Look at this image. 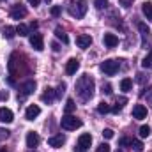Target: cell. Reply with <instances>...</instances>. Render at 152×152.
Here are the masks:
<instances>
[{"label":"cell","mask_w":152,"mask_h":152,"mask_svg":"<svg viewBox=\"0 0 152 152\" xmlns=\"http://www.w3.org/2000/svg\"><path fill=\"white\" fill-rule=\"evenodd\" d=\"M90 143H92V136H90L88 133H85V134H81V136L78 138V145L83 147V149H88Z\"/></svg>","instance_id":"e0dca14e"},{"label":"cell","mask_w":152,"mask_h":152,"mask_svg":"<svg viewBox=\"0 0 152 152\" xmlns=\"http://www.w3.org/2000/svg\"><path fill=\"white\" fill-rule=\"evenodd\" d=\"M78 67H80V60L78 58H69L67 64H66V73L67 75H75L78 71Z\"/></svg>","instance_id":"9a60e30c"},{"label":"cell","mask_w":152,"mask_h":152,"mask_svg":"<svg viewBox=\"0 0 152 152\" xmlns=\"http://www.w3.org/2000/svg\"><path fill=\"white\" fill-rule=\"evenodd\" d=\"M104 44H106L108 48H115V46L118 44V37H117L115 34H104Z\"/></svg>","instance_id":"ac0fdd59"},{"label":"cell","mask_w":152,"mask_h":152,"mask_svg":"<svg viewBox=\"0 0 152 152\" xmlns=\"http://www.w3.org/2000/svg\"><path fill=\"white\" fill-rule=\"evenodd\" d=\"M30 44L36 51H42L44 50V39L42 34H30Z\"/></svg>","instance_id":"ba28073f"},{"label":"cell","mask_w":152,"mask_h":152,"mask_svg":"<svg viewBox=\"0 0 152 152\" xmlns=\"http://www.w3.org/2000/svg\"><path fill=\"white\" fill-rule=\"evenodd\" d=\"M142 66H143L145 69H147V67H149V69H152V50H151V53H149V55H147V57L143 58Z\"/></svg>","instance_id":"4316f807"},{"label":"cell","mask_w":152,"mask_h":152,"mask_svg":"<svg viewBox=\"0 0 152 152\" xmlns=\"http://www.w3.org/2000/svg\"><path fill=\"white\" fill-rule=\"evenodd\" d=\"M126 103H127V99H126V97H118V99H117V103H115V106L112 108V112H113V113H118V112L124 108V104H126Z\"/></svg>","instance_id":"603a6c76"},{"label":"cell","mask_w":152,"mask_h":152,"mask_svg":"<svg viewBox=\"0 0 152 152\" xmlns=\"http://www.w3.org/2000/svg\"><path fill=\"white\" fill-rule=\"evenodd\" d=\"M96 152H110V145H108V143H101Z\"/></svg>","instance_id":"1f68e13d"},{"label":"cell","mask_w":152,"mask_h":152,"mask_svg":"<svg viewBox=\"0 0 152 152\" xmlns=\"http://www.w3.org/2000/svg\"><path fill=\"white\" fill-rule=\"evenodd\" d=\"M101 71L104 73V75H108V76H113L117 71H118V67H120V64H118V60H104L101 66Z\"/></svg>","instance_id":"8992f818"},{"label":"cell","mask_w":152,"mask_h":152,"mask_svg":"<svg viewBox=\"0 0 152 152\" xmlns=\"http://www.w3.org/2000/svg\"><path fill=\"white\" fill-rule=\"evenodd\" d=\"M133 2H134V0H118V4H120L122 7H131Z\"/></svg>","instance_id":"e575fe53"},{"label":"cell","mask_w":152,"mask_h":152,"mask_svg":"<svg viewBox=\"0 0 152 152\" xmlns=\"http://www.w3.org/2000/svg\"><path fill=\"white\" fill-rule=\"evenodd\" d=\"M27 2H28L30 5H39V2H41V0H27Z\"/></svg>","instance_id":"60d3db41"},{"label":"cell","mask_w":152,"mask_h":152,"mask_svg":"<svg viewBox=\"0 0 152 152\" xmlns=\"http://www.w3.org/2000/svg\"><path fill=\"white\" fill-rule=\"evenodd\" d=\"M127 143H129V140H127V138H122V140H120V145H127Z\"/></svg>","instance_id":"7bdbcfd3"},{"label":"cell","mask_w":152,"mask_h":152,"mask_svg":"<svg viewBox=\"0 0 152 152\" xmlns=\"http://www.w3.org/2000/svg\"><path fill=\"white\" fill-rule=\"evenodd\" d=\"M145 117H147V108H145L143 104H136V106L133 108V118L142 120V118H145Z\"/></svg>","instance_id":"4fadbf2b"},{"label":"cell","mask_w":152,"mask_h":152,"mask_svg":"<svg viewBox=\"0 0 152 152\" xmlns=\"http://www.w3.org/2000/svg\"><path fill=\"white\" fill-rule=\"evenodd\" d=\"M64 143H66V136H64L62 133L48 138V145H50V147H53V149H58V147H62Z\"/></svg>","instance_id":"30bf717a"},{"label":"cell","mask_w":152,"mask_h":152,"mask_svg":"<svg viewBox=\"0 0 152 152\" xmlns=\"http://www.w3.org/2000/svg\"><path fill=\"white\" fill-rule=\"evenodd\" d=\"M64 90H66V83H60V85H58V88H57V97H58V96H62V94H64Z\"/></svg>","instance_id":"d590c367"},{"label":"cell","mask_w":152,"mask_h":152,"mask_svg":"<svg viewBox=\"0 0 152 152\" xmlns=\"http://www.w3.org/2000/svg\"><path fill=\"white\" fill-rule=\"evenodd\" d=\"M60 124H62V127L67 129V131H75V129H78V127H81V120L76 118V117H73L71 113H67L66 117H62Z\"/></svg>","instance_id":"3957f363"},{"label":"cell","mask_w":152,"mask_h":152,"mask_svg":"<svg viewBox=\"0 0 152 152\" xmlns=\"http://www.w3.org/2000/svg\"><path fill=\"white\" fill-rule=\"evenodd\" d=\"M138 30L142 34V48L143 50H151V28L145 23H138Z\"/></svg>","instance_id":"277c9868"},{"label":"cell","mask_w":152,"mask_h":152,"mask_svg":"<svg viewBox=\"0 0 152 152\" xmlns=\"http://www.w3.org/2000/svg\"><path fill=\"white\" fill-rule=\"evenodd\" d=\"M96 9H106L108 7V0H94Z\"/></svg>","instance_id":"f1b7e54d"},{"label":"cell","mask_w":152,"mask_h":152,"mask_svg":"<svg viewBox=\"0 0 152 152\" xmlns=\"http://www.w3.org/2000/svg\"><path fill=\"white\" fill-rule=\"evenodd\" d=\"M97 112L99 113H108V112H112V108H110V104L108 103H99V106H97Z\"/></svg>","instance_id":"484cf974"},{"label":"cell","mask_w":152,"mask_h":152,"mask_svg":"<svg viewBox=\"0 0 152 152\" xmlns=\"http://www.w3.org/2000/svg\"><path fill=\"white\" fill-rule=\"evenodd\" d=\"M55 36H57V39H60L64 44H67V42H69V37H67V34H66V32H64L60 27H57V28H55Z\"/></svg>","instance_id":"7402d4cb"},{"label":"cell","mask_w":152,"mask_h":152,"mask_svg":"<svg viewBox=\"0 0 152 152\" xmlns=\"http://www.w3.org/2000/svg\"><path fill=\"white\" fill-rule=\"evenodd\" d=\"M0 99H2V101H7V99H9V94H7V92H0Z\"/></svg>","instance_id":"f35d334b"},{"label":"cell","mask_w":152,"mask_h":152,"mask_svg":"<svg viewBox=\"0 0 152 152\" xmlns=\"http://www.w3.org/2000/svg\"><path fill=\"white\" fill-rule=\"evenodd\" d=\"M103 92H104V94H112V85H108V83L103 85Z\"/></svg>","instance_id":"74e56055"},{"label":"cell","mask_w":152,"mask_h":152,"mask_svg":"<svg viewBox=\"0 0 152 152\" xmlns=\"http://www.w3.org/2000/svg\"><path fill=\"white\" fill-rule=\"evenodd\" d=\"M60 12H62V9H60L58 5H53V7H51V16L57 18V16H60Z\"/></svg>","instance_id":"4dcf8cb0"},{"label":"cell","mask_w":152,"mask_h":152,"mask_svg":"<svg viewBox=\"0 0 152 152\" xmlns=\"http://www.w3.org/2000/svg\"><path fill=\"white\" fill-rule=\"evenodd\" d=\"M28 28H32V30H34V28H37V23H36V21H32V23H30V27H28Z\"/></svg>","instance_id":"f6af8a7d"},{"label":"cell","mask_w":152,"mask_h":152,"mask_svg":"<svg viewBox=\"0 0 152 152\" xmlns=\"http://www.w3.org/2000/svg\"><path fill=\"white\" fill-rule=\"evenodd\" d=\"M27 7L25 5H21V4H14L12 7H11V18L12 20H21V18H25L27 16Z\"/></svg>","instance_id":"52a82bcc"},{"label":"cell","mask_w":152,"mask_h":152,"mask_svg":"<svg viewBox=\"0 0 152 152\" xmlns=\"http://www.w3.org/2000/svg\"><path fill=\"white\" fill-rule=\"evenodd\" d=\"M103 136H104L106 140H110V138H113V131H112V129H104V131H103Z\"/></svg>","instance_id":"836d02e7"},{"label":"cell","mask_w":152,"mask_h":152,"mask_svg":"<svg viewBox=\"0 0 152 152\" xmlns=\"http://www.w3.org/2000/svg\"><path fill=\"white\" fill-rule=\"evenodd\" d=\"M41 99H42V103L51 104V103L57 99V90H53L51 87H46V88H44V92H42V96H41Z\"/></svg>","instance_id":"9c48e42d"},{"label":"cell","mask_w":152,"mask_h":152,"mask_svg":"<svg viewBox=\"0 0 152 152\" xmlns=\"http://www.w3.org/2000/svg\"><path fill=\"white\" fill-rule=\"evenodd\" d=\"M87 9H88V5H87L85 0H71L69 5H67L69 14H71L73 18H76V20L83 18V16L87 14Z\"/></svg>","instance_id":"7a4b0ae2"},{"label":"cell","mask_w":152,"mask_h":152,"mask_svg":"<svg viewBox=\"0 0 152 152\" xmlns=\"http://www.w3.org/2000/svg\"><path fill=\"white\" fill-rule=\"evenodd\" d=\"M120 88H122L124 92H129V90L133 88V80H131V78H124V80L120 81Z\"/></svg>","instance_id":"cb8c5ba5"},{"label":"cell","mask_w":152,"mask_h":152,"mask_svg":"<svg viewBox=\"0 0 152 152\" xmlns=\"http://www.w3.org/2000/svg\"><path fill=\"white\" fill-rule=\"evenodd\" d=\"M0 152H9V151H5V149H0Z\"/></svg>","instance_id":"bcb514c9"},{"label":"cell","mask_w":152,"mask_h":152,"mask_svg":"<svg viewBox=\"0 0 152 152\" xmlns=\"http://www.w3.org/2000/svg\"><path fill=\"white\" fill-rule=\"evenodd\" d=\"M149 134H151V127H149V126H142V127H140V136H142V138H147Z\"/></svg>","instance_id":"f546056e"},{"label":"cell","mask_w":152,"mask_h":152,"mask_svg":"<svg viewBox=\"0 0 152 152\" xmlns=\"http://www.w3.org/2000/svg\"><path fill=\"white\" fill-rule=\"evenodd\" d=\"M115 152H122V151H120V149H118V151H115Z\"/></svg>","instance_id":"7dc6e473"},{"label":"cell","mask_w":152,"mask_h":152,"mask_svg":"<svg viewBox=\"0 0 152 152\" xmlns=\"http://www.w3.org/2000/svg\"><path fill=\"white\" fill-rule=\"evenodd\" d=\"M75 152H85V149H83V147H80V145H76V147H75Z\"/></svg>","instance_id":"b9f144b4"},{"label":"cell","mask_w":152,"mask_h":152,"mask_svg":"<svg viewBox=\"0 0 152 152\" xmlns=\"http://www.w3.org/2000/svg\"><path fill=\"white\" fill-rule=\"evenodd\" d=\"M16 34H18V36H21V37H25V36H30V28H28L27 25L20 23V25L16 27Z\"/></svg>","instance_id":"44dd1931"},{"label":"cell","mask_w":152,"mask_h":152,"mask_svg":"<svg viewBox=\"0 0 152 152\" xmlns=\"http://www.w3.org/2000/svg\"><path fill=\"white\" fill-rule=\"evenodd\" d=\"M39 113H41V108H39L37 104H30L27 108V112H25V118L27 120H34L36 117H39Z\"/></svg>","instance_id":"7c38bea8"},{"label":"cell","mask_w":152,"mask_h":152,"mask_svg":"<svg viewBox=\"0 0 152 152\" xmlns=\"http://www.w3.org/2000/svg\"><path fill=\"white\" fill-rule=\"evenodd\" d=\"M39 142H41V138H39L37 133H34V131H30L28 134H27V147H30V149H34V147H37Z\"/></svg>","instance_id":"5bb4252c"},{"label":"cell","mask_w":152,"mask_h":152,"mask_svg":"<svg viewBox=\"0 0 152 152\" xmlns=\"http://www.w3.org/2000/svg\"><path fill=\"white\" fill-rule=\"evenodd\" d=\"M75 108H76L75 101H73V99H67V101H66V113H73Z\"/></svg>","instance_id":"83f0119b"},{"label":"cell","mask_w":152,"mask_h":152,"mask_svg":"<svg viewBox=\"0 0 152 152\" xmlns=\"http://www.w3.org/2000/svg\"><path fill=\"white\" fill-rule=\"evenodd\" d=\"M76 44L85 50V48H88V46L92 44V37H90L88 34H80V36L76 37Z\"/></svg>","instance_id":"8fae6325"},{"label":"cell","mask_w":152,"mask_h":152,"mask_svg":"<svg viewBox=\"0 0 152 152\" xmlns=\"http://www.w3.org/2000/svg\"><path fill=\"white\" fill-rule=\"evenodd\" d=\"M147 101H149V104H152V92L147 94Z\"/></svg>","instance_id":"ee69618b"},{"label":"cell","mask_w":152,"mask_h":152,"mask_svg":"<svg viewBox=\"0 0 152 152\" xmlns=\"http://www.w3.org/2000/svg\"><path fill=\"white\" fill-rule=\"evenodd\" d=\"M94 90H96V83H94V78L90 75H83L78 78V81H76V94H78V97L83 103L92 99Z\"/></svg>","instance_id":"6da1fadb"},{"label":"cell","mask_w":152,"mask_h":152,"mask_svg":"<svg viewBox=\"0 0 152 152\" xmlns=\"http://www.w3.org/2000/svg\"><path fill=\"white\" fill-rule=\"evenodd\" d=\"M2 34H4V37L5 39H12L14 36H16V28L11 27V25H5V27L2 28Z\"/></svg>","instance_id":"d6986e66"},{"label":"cell","mask_w":152,"mask_h":152,"mask_svg":"<svg viewBox=\"0 0 152 152\" xmlns=\"http://www.w3.org/2000/svg\"><path fill=\"white\" fill-rule=\"evenodd\" d=\"M34 90H36V81H34V80H28V81L21 83V85H20V90H18V99H25V97L30 96Z\"/></svg>","instance_id":"5b68a950"},{"label":"cell","mask_w":152,"mask_h":152,"mask_svg":"<svg viewBox=\"0 0 152 152\" xmlns=\"http://www.w3.org/2000/svg\"><path fill=\"white\" fill-rule=\"evenodd\" d=\"M147 80H149V76L145 78V75H142V73H138V75H136V81H138V83H145Z\"/></svg>","instance_id":"d6a6232c"},{"label":"cell","mask_w":152,"mask_h":152,"mask_svg":"<svg viewBox=\"0 0 152 152\" xmlns=\"http://www.w3.org/2000/svg\"><path fill=\"white\" fill-rule=\"evenodd\" d=\"M51 48H53V51H60V46L57 42H51Z\"/></svg>","instance_id":"ab89813d"},{"label":"cell","mask_w":152,"mask_h":152,"mask_svg":"<svg viewBox=\"0 0 152 152\" xmlns=\"http://www.w3.org/2000/svg\"><path fill=\"white\" fill-rule=\"evenodd\" d=\"M142 12L145 14V18L152 21V2H145L143 5H142Z\"/></svg>","instance_id":"ffe728a7"},{"label":"cell","mask_w":152,"mask_h":152,"mask_svg":"<svg viewBox=\"0 0 152 152\" xmlns=\"http://www.w3.org/2000/svg\"><path fill=\"white\" fill-rule=\"evenodd\" d=\"M12 120H14V115H12V112H11L9 108H0V122L9 124V122H12Z\"/></svg>","instance_id":"2e32d148"},{"label":"cell","mask_w":152,"mask_h":152,"mask_svg":"<svg viewBox=\"0 0 152 152\" xmlns=\"http://www.w3.org/2000/svg\"><path fill=\"white\" fill-rule=\"evenodd\" d=\"M4 138H9V131L7 129H0V140H4Z\"/></svg>","instance_id":"8d00e7d4"},{"label":"cell","mask_w":152,"mask_h":152,"mask_svg":"<svg viewBox=\"0 0 152 152\" xmlns=\"http://www.w3.org/2000/svg\"><path fill=\"white\" fill-rule=\"evenodd\" d=\"M129 145H131V149H134L136 152L143 151V143H142L140 140H134V138H133V140H129Z\"/></svg>","instance_id":"d4e9b609"}]
</instances>
